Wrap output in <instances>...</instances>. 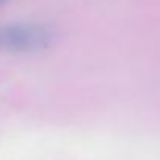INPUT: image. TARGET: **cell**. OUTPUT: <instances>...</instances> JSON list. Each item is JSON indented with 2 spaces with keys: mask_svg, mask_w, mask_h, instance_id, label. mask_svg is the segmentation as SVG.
I'll use <instances>...</instances> for the list:
<instances>
[{
  "mask_svg": "<svg viewBox=\"0 0 160 160\" xmlns=\"http://www.w3.org/2000/svg\"><path fill=\"white\" fill-rule=\"evenodd\" d=\"M5 2H6V0H0V5H3V3H5Z\"/></svg>",
  "mask_w": 160,
  "mask_h": 160,
  "instance_id": "obj_2",
  "label": "cell"
},
{
  "mask_svg": "<svg viewBox=\"0 0 160 160\" xmlns=\"http://www.w3.org/2000/svg\"><path fill=\"white\" fill-rule=\"evenodd\" d=\"M52 31L42 25H6L0 27V48L9 52H31L47 47Z\"/></svg>",
  "mask_w": 160,
  "mask_h": 160,
  "instance_id": "obj_1",
  "label": "cell"
}]
</instances>
